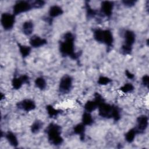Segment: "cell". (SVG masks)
I'll return each mask as SVG.
<instances>
[{
    "label": "cell",
    "mask_w": 149,
    "mask_h": 149,
    "mask_svg": "<svg viewBox=\"0 0 149 149\" xmlns=\"http://www.w3.org/2000/svg\"><path fill=\"white\" fill-rule=\"evenodd\" d=\"M98 108V105L95 101H88L84 105V108L87 112H91Z\"/></svg>",
    "instance_id": "cell-19"
},
{
    "label": "cell",
    "mask_w": 149,
    "mask_h": 149,
    "mask_svg": "<svg viewBox=\"0 0 149 149\" xmlns=\"http://www.w3.org/2000/svg\"><path fill=\"white\" fill-rule=\"evenodd\" d=\"M63 11L62 9L58 5H53L50 7L49 15L51 17H55L62 15Z\"/></svg>",
    "instance_id": "cell-14"
},
{
    "label": "cell",
    "mask_w": 149,
    "mask_h": 149,
    "mask_svg": "<svg viewBox=\"0 0 149 149\" xmlns=\"http://www.w3.org/2000/svg\"><path fill=\"white\" fill-rule=\"evenodd\" d=\"M94 120L91 115L88 112H85L82 116V123L84 125H91L93 123Z\"/></svg>",
    "instance_id": "cell-17"
},
{
    "label": "cell",
    "mask_w": 149,
    "mask_h": 149,
    "mask_svg": "<svg viewBox=\"0 0 149 149\" xmlns=\"http://www.w3.org/2000/svg\"><path fill=\"white\" fill-rule=\"evenodd\" d=\"M72 86V79L68 75L63 76L59 83V91L63 94L68 93L70 91Z\"/></svg>",
    "instance_id": "cell-6"
},
{
    "label": "cell",
    "mask_w": 149,
    "mask_h": 149,
    "mask_svg": "<svg viewBox=\"0 0 149 149\" xmlns=\"http://www.w3.org/2000/svg\"><path fill=\"white\" fill-rule=\"evenodd\" d=\"M42 122L41 120H36L31 126V130L33 133H38L42 127Z\"/></svg>",
    "instance_id": "cell-21"
},
{
    "label": "cell",
    "mask_w": 149,
    "mask_h": 149,
    "mask_svg": "<svg viewBox=\"0 0 149 149\" xmlns=\"http://www.w3.org/2000/svg\"><path fill=\"white\" fill-rule=\"evenodd\" d=\"M148 126V118L146 115H141L137 119V126L134 128L137 134L143 133Z\"/></svg>",
    "instance_id": "cell-8"
},
{
    "label": "cell",
    "mask_w": 149,
    "mask_h": 149,
    "mask_svg": "<svg viewBox=\"0 0 149 149\" xmlns=\"http://www.w3.org/2000/svg\"><path fill=\"white\" fill-rule=\"evenodd\" d=\"M74 37L72 33H65L63 36V41L60 42L59 50L63 56H69L73 59H76L79 55L74 52Z\"/></svg>",
    "instance_id": "cell-1"
},
{
    "label": "cell",
    "mask_w": 149,
    "mask_h": 149,
    "mask_svg": "<svg viewBox=\"0 0 149 149\" xmlns=\"http://www.w3.org/2000/svg\"><path fill=\"white\" fill-rule=\"evenodd\" d=\"M18 46L19 48V51L23 58L27 57L30 54L31 52V48L30 47L26 46V45H21L20 44H18Z\"/></svg>",
    "instance_id": "cell-20"
},
{
    "label": "cell",
    "mask_w": 149,
    "mask_h": 149,
    "mask_svg": "<svg viewBox=\"0 0 149 149\" xmlns=\"http://www.w3.org/2000/svg\"><path fill=\"white\" fill-rule=\"evenodd\" d=\"M47 43V41L45 39L42 38L37 36H33L30 39V44L31 47L34 48L40 47L42 46Z\"/></svg>",
    "instance_id": "cell-12"
},
{
    "label": "cell",
    "mask_w": 149,
    "mask_h": 149,
    "mask_svg": "<svg viewBox=\"0 0 149 149\" xmlns=\"http://www.w3.org/2000/svg\"><path fill=\"white\" fill-rule=\"evenodd\" d=\"M113 2L111 1H102L101 5V13L105 16L110 17L112 13Z\"/></svg>",
    "instance_id": "cell-10"
},
{
    "label": "cell",
    "mask_w": 149,
    "mask_h": 149,
    "mask_svg": "<svg viewBox=\"0 0 149 149\" xmlns=\"http://www.w3.org/2000/svg\"><path fill=\"white\" fill-rule=\"evenodd\" d=\"M5 98V95H3L2 93H1V100H2Z\"/></svg>",
    "instance_id": "cell-34"
},
{
    "label": "cell",
    "mask_w": 149,
    "mask_h": 149,
    "mask_svg": "<svg viewBox=\"0 0 149 149\" xmlns=\"http://www.w3.org/2000/svg\"><path fill=\"white\" fill-rule=\"evenodd\" d=\"M132 47L126 46L125 45H123L122 48H121V51L123 54L124 55H128L130 54L132 52Z\"/></svg>",
    "instance_id": "cell-30"
},
{
    "label": "cell",
    "mask_w": 149,
    "mask_h": 149,
    "mask_svg": "<svg viewBox=\"0 0 149 149\" xmlns=\"http://www.w3.org/2000/svg\"><path fill=\"white\" fill-rule=\"evenodd\" d=\"M111 118H112L115 121H118L120 118V111L117 107L114 105H113V108H112Z\"/></svg>",
    "instance_id": "cell-26"
},
{
    "label": "cell",
    "mask_w": 149,
    "mask_h": 149,
    "mask_svg": "<svg viewBox=\"0 0 149 149\" xmlns=\"http://www.w3.org/2000/svg\"><path fill=\"white\" fill-rule=\"evenodd\" d=\"M94 38L97 42L105 44L108 48L112 47L113 38L109 30L95 29L94 31Z\"/></svg>",
    "instance_id": "cell-3"
},
{
    "label": "cell",
    "mask_w": 149,
    "mask_h": 149,
    "mask_svg": "<svg viewBox=\"0 0 149 149\" xmlns=\"http://www.w3.org/2000/svg\"><path fill=\"white\" fill-rule=\"evenodd\" d=\"M45 3V2L44 1H41V0H37L35 1H33L31 5V7L33 8H35V9H38V8H41L42 6H44Z\"/></svg>",
    "instance_id": "cell-28"
},
{
    "label": "cell",
    "mask_w": 149,
    "mask_h": 149,
    "mask_svg": "<svg viewBox=\"0 0 149 149\" xmlns=\"http://www.w3.org/2000/svg\"><path fill=\"white\" fill-rule=\"evenodd\" d=\"M136 1L133 0H124L122 1V3L124 5L127 6V7H132L134 6L136 3Z\"/></svg>",
    "instance_id": "cell-31"
},
{
    "label": "cell",
    "mask_w": 149,
    "mask_h": 149,
    "mask_svg": "<svg viewBox=\"0 0 149 149\" xmlns=\"http://www.w3.org/2000/svg\"><path fill=\"white\" fill-rule=\"evenodd\" d=\"M111 79L105 76H100L98 80V83L100 85H106L111 82Z\"/></svg>",
    "instance_id": "cell-29"
},
{
    "label": "cell",
    "mask_w": 149,
    "mask_h": 149,
    "mask_svg": "<svg viewBox=\"0 0 149 149\" xmlns=\"http://www.w3.org/2000/svg\"><path fill=\"white\" fill-rule=\"evenodd\" d=\"M35 85L40 90H44L46 87V81L42 77H37L35 80Z\"/></svg>",
    "instance_id": "cell-25"
},
{
    "label": "cell",
    "mask_w": 149,
    "mask_h": 149,
    "mask_svg": "<svg viewBox=\"0 0 149 149\" xmlns=\"http://www.w3.org/2000/svg\"><path fill=\"white\" fill-rule=\"evenodd\" d=\"M17 107L20 109L24 110L26 112L31 111L35 109L36 104L35 102L30 99H25L19 102H17Z\"/></svg>",
    "instance_id": "cell-9"
},
{
    "label": "cell",
    "mask_w": 149,
    "mask_h": 149,
    "mask_svg": "<svg viewBox=\"0 0 149 149\" xmlns=\"http://www.w3.org/2000/svg\"><path fill=\"white\" fill-rule=\"evenodd\" d=\"M125 74L126 76L130 79H132L134 78V74L133 73H132L131 72H130L128 70H126L125 71Z\"/></svg>",
    "instance_id": "cell-33"
},
{
    "label": "cell",
    "mask_w": 149,
    "mask_h": 149,
    "mask_svg": "<svg viewBox=\"0 0 149 149\" xmlns=\"http://www.w3.org/2000/svg\"><path fill=\"white\" fill-rule=\"evenodd\" d=\"M46 109L47 111V113L50 118H54L58 116L61 112V110L55 109L52 105H48L46 107Z\"/></svg>",
    "instance_id": "cell-18"
},
{
    "label": "cell",
    "mask_w": 149,
    "mask_h": 149,
    "mask_svg": "<svg viewBox=\"0 0 149 149\" xmlns=\"http://www.w3.org/2000/svg\"><path fill=\"white\" fill-rule=\"evenodd\" d=\"M23 33L26 36L30 35L33 31V23L31 21L25 22L22 26Z\"/></svg>",
    "instance_id": "cell-16"
},
{
    "label": "cell",
    "mask_w": 149,
    "mask_h": 149,
    "mask_svg": "<svg viewBox=\"0 0 149 149\" xmlns=\"http://www.w3.org/2000/svg\"><path fill=\"white\" fill-rule=\"evenodd\" d=\"M74 133L75 134H79L80 136V139L81 140H84L85 138V134H84V131H85V125L83 123H79L76 125L74 127L73 129Z\"/></svg>",
    "instance_id": "cell-13"
},
{
    "label": "cell",
    "mask_w": 149,
    "mask_h": 149,
    "mask_svg": "<svg viewBox=\"0 0 149 149\" xmlns=\"http://www.w3.org/2000/svg\"><path fill=\"white\" fill-rule=\"evenodd\" d=\"M15 15L8 13H3L1 15V23L3 28L6 30L12 29L15 24Z\"/></svg>",
    "instance_id": "cell-4"
},
{
    "label": "cell",
    "mask_w": 149,
    "mask_h": 149,
    "mask_svg": "<svg viewBox=\"0 0 149 149\" xmlns=\"http://www.w3.org/2000/svg\"><path fill=\"white\" fill-rule=\"evenodd\" d=\"M23 83V81L20 76L19 77H14L12 81V87L15 90L19 89Z\"/></svg>",
    "instance_id": "cell-24"
},
{
    "label": "cell",
    "mask_w": 149,
    "mask_h": 149,
    "mask_svg": "<svg viewBox=\"0 0 149 149\" xmlns=\"http://www.w3.org/2000/svg\"><path fill=\"white\" fill-rule=\"evenodd\" d=\"M137 132L134 128L129 130L125 134V139L128 143H132L135 137Z\"/></svg>",
    "instance_id": "cell-23"
},
{
    "label": "cell",
    "mask_w": 149,
    "mask_h": 149,
    "mask_svg": "<svg viewBox=\"0 0 149 149\" xmlns=\"http://www.w3.org/2000/svg\"><path fill=\"white\" fill-rule=\"evenodd\" d=\"M120 90L122 92L124 93H127L129 92H131L134 90L133 86L130 83H126L120 88Z\"/></svg>",
    "instance_id": "cell-27"
},
{
    "label": "cell",
    "mask_w": 149,
    "mask_h": 149,
    "mask_svg": "<svg viewBox=\"0 0 149 149\" xmlns=\"http://www.w3.org/2000/svg\"><path fill=\"white\" fill-rule=\"evenodd\" d=\"M148 81H149V77L148 75H145L142 78V83L144 86L148 87Z\"/></svg>",
    "instance_id": "cell-32"
},
{
    "label": "cell",
    "mask_w": 149,
    "mask_h": 149,
    "mask_svg": "<svg viewBox=\"0 0 149 149\" xmlns=\"http://www.w3.org/2000/svg\"><path fill=\"white\" fill-rule=\"evenodd\" d=\"M125 38V43L123 45H125L128 47H132V45L135 42V34L131 30H126L124 34Z\"/></svg>",
    "instance_id": "cell-11"
},
{
    "label": "cell",
    "mask_w": 149,
    "mask_h": 149,
    "mask_svg": "<svg viewBox=\"0 0 149 149\" xmlns=\"http://www.w3.org/2000/svg\"><path fill=\"white\" fill-rule=\"evenodd\" d=\"M98 108L100 116L105 118H111L113 105H111L104 102L99 105Z\"/></svg>",
    "instance_id": "cell-7"
},
{
    "label": "cell",
    "mask_w": 149,
    "mask_h": 149,
    "mask_svg": "<svg viewBox=\"0 0 149 149\" xmlns=\"http://www.w3.org/2000/svg\"><path fill=\"white\" fill-rule=\"evenodd\" d=\"M5 136L6 139H7L8 141L9 142V143L11 146H12L15 147L17 146V145H18L17 139L12 132H8L6 133H5Z\"/></svg>",
    "instance_id": "cell-15"
},
{
    "label": "cell",
    "mask_w": 149,
    "mask_h": 149,
    "mask_svg": "<svg viewBox=\"0 0 149 149\" xmlns=\"http://www.w3.org/2000/svg\"><path fill=\"white\" fill-rule=\"evenodd\" d=\"M85 8H86V10L87 17L88 18V19L94 17L97 15V10L92 9L91 8V6L89 5V4L87 2H86Z\"/></svg>",
    "instance_id": "cell-22"
},
{
    "label": "cell",
    "mask_w": 149,
    "mask_h": 149,
    "mask_svg": "<svg viewBox=\"0 0 149 149\" xmlns=\"http://www.w3.org/2000/svg\"><path fill=\"white\" fill-rule=\"evenodd\" d=\"M32 8L31 3L27 1H20L17 2L13 7V15H17L30 10Z\"/></svg>",
    "instance_id": "cell-5"
},
{
    "label": "cell",
    "mask_w": 149,
    "mask_h": 149,
    "mask_svg": "<svg viewBox=\"0 0 149 149\" xmlns=\"http://www.w3.org/2000/svg\"><path fill=\"white\" fill-rule=\"evenodd\" d=\"M46 132L50 144L58 146L62 143L63 139L61 136V127L60 126L55 123H50L46 129Z\"/></svg>",
    "instance_id": "cell-2"
}]
</instances>
